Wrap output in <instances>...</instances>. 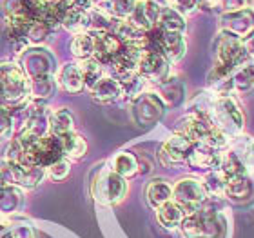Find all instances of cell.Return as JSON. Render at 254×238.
Returning a JSON list of instances; mask_svg holds the SVG:
<instances>
[{
    "label": "cell",
    "mask_w": 254,
    "mask_h": 238,
    "mask_svg": "<svg viewBox=\"0 0 254 238\" xmlns=\"http://www.w3.org/2000/svg\"><path fill=\"white\" fill-rule=\"evenodd\" d=\"M73 131H74V117L67 107H59V109L51 111V117H49V133L51 135L62 138Z\"/></svg>",
    "instance_id": "cb8c5ba5"
},
{
    "label": "cell",
    "mask_w": 254,
    "mask_h": 238,
    "mask_svg": "<svg viewBox=\"0 0 254 238\" xmlns=\"http://www.w3.org/2000/svg\"><path fill=\"white\" fill-rule=\"evenodd\" d=\"M167 5L173 7L175 11H178L182 16L194 15L196 11L200 9L198 7V0H167Z\"/></svg>",
    "instance_id": "7bdbcfd3"
},
{
    "label": "cell",
    "mask_w": 254,
    "mask_h": 238,
    "mask_svg": "<svg viewBox=\"0 0 254 238\" xmlns=\"http://www.w3.org/2000/svg\"><path fill=\"white\" fill-rule=\"evenodd\" d=\"M187 40L184 33H162V55L171 64L178 62L186 57Z\"/></svg>",
    "instance_id": "ffe728a7"
},
{
    "label": "cell",
    "mask_w": 254,
    "mask_h": 238,
    "mask_svg": "<svg viewBox=\"0 0 254 238\" xmlns=\"http://www.w3.org/2000/svg\"><path fill=\"white\" fill-rule=\"evenodd\" d=\"M220 29L240 38L242 42L254 35V7L225 11L220 15Z\"/></svg>",
    "instance_id": "ba28073f"
},
{
    "label": "cell",
    "mask_w": 254,
    "mask_h": 238,
    "mask_svg": "<svg viewBox=\"0 0 254 238\" xmlns=\"http://www.w3.org/2000/svg\"><path fill=\"white\" fill-rule=\"evenodd\" d=\"M145 198L149 206L158 209L165 202L173 200V185L164 178H154L145 185Z\"/></svg>",
    "instance_id": "44dd1931"
},
{
    "label": "cell",
    "mask_w": 254,
    "mask_h": 238,
    "mask_svg": "<svg viewBox=\"0 0 254 238\" xmlns=\"http://www.w3.org/2000/svg\"><path fill=\"white\" fill-rule=\"evenodd\" d=\"M0 137L11 138V109L0 104Z\"/></svg>",
    "instance_id": "ee69618b"
},
{
    "label": "cell",
    "mask_w": 254,
    "mask_h": 238,
    "mask_svg": "<svg viewBox=\"0 0 254 238\" xmlns=\"http://www.w3.org/2000/svg\"><path fill=\"white\" fill-rule=\"evenodd\" d=\"M53 35V29L44 22H33L27 29V42L33 46H42L49 37Z\"/></svg>",
    "instance_id": "74e56055"
},
{
    "label": "cell",
    "mask_w": 254,
    "mask_h": 238,
    "mask_svg": "<svg viewBox=\"0 0 254 238\" xmlns=\"http://www.w3.org/2000/svg\"><path fill=\"white\" fill-rule=\"evenodd\" d=\"M180 229L186 238H222L225 233V228H223L218 213L207 209V207H201L198 211L186 215Z\"/></svg>",
    "instance_id": "277c9868"
},
{
    "label": "cell",
    "mask_w": 254,
    "mask_h": 238,
    "mask_svg": "<svg viewBox=\"0 0 254 238\" xmlns=\"http://www.w3.org/2000/svg\"><path fill=\"white\" fill-rule=\"evenodd\" d=\"M156 27H160L165 33H186L187 22H186V16H182L178 11H175L169 5H165L164 9H162V13H160Z\"/></svg>",
    "instance_id": "f1b7e54d"
},
{
    "label": "cell",
    "mask_w": 254,
    "mask_h": 238,
    "mask_svg": "<svg viewBox=\"0 0 254 238\" xmlns=\"http://www.w3.org/2000/svg\"><path fill=\"white\" fill-rule=\"evenodd\" d=\"M69 173H71V160L69 159H62L51 164L49 167H46V176L53 182H62V180L67 178Z\"/></svg>",
    "instance_id": "ab89813d"
},
{
    "label": "cell",
    "mask_w": 254,
    "mask_h": 238,
    "mask_svg": "<svg viewBox=\"0 0 254 238\" xmlns=\"http://www.w3.org/2000/svg\"><path fill=\"white\" fill-rule=\"evenodd\" d=\"M222 13L225 11H236V9H245V7H253V0H220Z\"/></svg>",
    "instance_id": "f6af8a7d"
},
{
    "label": "cell",
    "mask_w": 254,
    "mask_h": 238,
    "mask_svg": "<svg viewBox=\"0 0 254 238\" xmlns=\"http://www.w3.org/2000/svg\"><path fill=\"white\" fill-rule=\"evenodd\" d=\"M165 5H167V0H138L136 7L127 20L142 31H151L158 24L160 13Z\"/></svg>",
    "instance_id": "7c38bea8"
},
{
    "label": "cell",
    "mask_w": 254,
    "mask_h": 238,
    "mask_svg": "<svg viewBox=\"0 0 254 238\" xmlns=\"http://www.w3.org/2000/svg\"><path fill=\"white\" fill-rule=\"evenodd\" d=\"M122 84V95L126 96V98H129V100H136L138 96L142 95V93H145L147 91V80L143 79V77H140V75H132L131 79L124 80V82H120Z\"/></svg>",
    "instance_id": "d590c367"
},
{
    "label": "cell",
    "mask_w": 254,
    "mask_h": 238,
    "mask_svg": "<svg viewBox=\"0 0 254 238\" xmlns=\"http://www.w3.org/2000/svg\"><path fill=\"white\" fill-rule=\"evenodd\" d=\"M22 9H24V0H0V16H2V20L22 16Z\"/></svg>",
    "instance_id": "60d3db41"
},
{
    "label": "cell",
    "mask_w": 254,
    "mask_h": 238,
    "mask_svg": "<svg viewBox=\"0 0 254 238\" xmlns=\"http://www.w3.org/2000/svg\"><path fill=\"white\" fill-rule=\"evenodd\" d=\"M109 167H111L117 175H120L122 178H132V176L140 173V162L132 153L129 151H118L115 157L109 162Z\"/></svg>",
    "instance_id": "603a6c76"
},
{
    "label": "cell",
    "mask_w": 254,
    "mask_h": 238,
    "mask_svg": "<svg viewBox=\"0 0 254 238\" xmlns=\"http://www.w3.org/2000/svg\"><path fill=\"white\" fill-rule=\"evenodd\" d=\"M62 159H65V157H64L62 138L55 137V135H51V133L40 138L37 144V148H35V151H33V164L40 165V167H44V169Z\"/></svg>",
    "instance_id": "4fadbf2b"
},
{
    "label": "cell",
    "mask_w": 254,
    "mask_h": 238,
    "mask_svg": "<svg viewBox=\"0 0 254 238\" xmlns=\"http://www.w3.org/2000/svg\"><path fill=\"white\" fill-rule=\"evenodd\" d=\"M220 159H222L220 151L209 148V146H203V144H194V148L187 159V164L190 167H198V169L214 171L220 167Z\"/></svg>",
    "instance_id": "ac0fdd59"
},
{
    "label": "cell",
    "mask_w": 254,
    "mask_h": 238,
    "mask_svg": "<svg viewBox=\"0 0 254 238\" xmlns=\"http://www.w3.org/2000/svg\"><path fill=\"white\" fill-rule=\"evenodd\" d=\"M156 218H158L162 228L178 229L182 226V222H184V218H186V211L175 200H169L156 209Z\"/></svg>",
    "instance_id": "7402d4cb"
},
{
    "label": "cell",
    "mask_w": 254,
    "mask_h": 238,
    "mask_svg": "<svg viewBox=\"0 0 254 238\" xmlns=\"http://www.w3.org/2000/svg\"><path fill=\"white\" fill-rule=\"evenodd\" d=\"M253 195V182L247 175H238L227 178L225 185V196L233 200H247Z\"/></svg>",
    "instance_id": "f546056e"
},
{
    "label": "cell",
    "mask_w": 254,
    "mask_h": 238,
    "mask_svg": "<svg viewBox=\"0 0 254 238\" xmlns=\"http://www.w3.org/2000/svg\"><path fill=\"white\" fill-rule=\"evenodd\" d=\"M124 44L113 31L95 33V59L106 68L113 59H117L122 51Z\"/></svg>",
    "instance_id": "e0dca14e"
},
{
    "label": "cell",
    "mask_w": 254,
    "mask_h": 238,
    "mask_svg": "<svg viewBox=\"0 0 254 238\" xmlns=\"http://www.w3.org/2000/svg\"><path fill=\"white\" fill-rule=\"evenodd\" d=\"M207 198H209V193L205 189V184L198 178L186 176V178H180L173 185V200L178 206H182L186 215H190V213L201 209L205 206Z\"/></svg>",
    "instance_id": "5b68a950"
},
{
    "label": "cell",
    "mask_w": 254,
    "mask_h": 238,
    "mask_svg": "<svg viewBox=\"0 0 254 238\" xmlns=\"http://www.w3.org/2000/svg\"><path fill=\"white\" fill-rule=\"evenodd\" d=\"M249 66H251V69H253V73H254V60H253V62L249 64Z\"/></svg>",
    "instance_id": "681fc988"
},
{
    "label": "cell",
    "mask_w": 254,
    "mask_h": 238,
    "mask_svg": "<svg viewBox=\"0 0 254 238\" xmlns=\"http://www.w3.org/2000/svg\"><path fill=\"white\" fill-rule=\"evenodd\" d=\"M158 95L162 96V100H164L165 104H169V106H176V104L184 98V85H182L176 79L169 77L164 84H160Z\"/></svg>",
    "instance_id": "e575fe53"
},
{
    "label": "cell",
    "mask_w": 254,
    "mask_h": 238,
    "mask_svg": "<svg viewBox=\"0 0 254 238\" xmlns=\"http://www.w3.org/2000/svg\"><path fill=\"white\" fill-rule=\"evenodd\" d=\"M218 5H220V0H198L200 9H214Z\"/></svg>",
    "instance_id": "7dc6e473"
},
{
    "label": "cell",
    "mask_w": 254,
    "mask_h": 238,
    "mask_svg": "<svg viewBox=\"0 0 254 238\" xmlns=\"http://www.w3.org/2000/svg\"><path fill=\"white\" fill-rule=\"evenodd\" d=\"M138 0H98L96 5L115 20H127L136 7Z\"/></svg>",
    "instance_id": "484cf974"
},
{
    "label": "cell",
    "mask_w": 254,
    "mask_h": 238,
    "mask_svg": "<svg viewBox=\"0 0 254 238\" xmlns=\"http://www.w3.org/2000/svg\"><path fill=\"white\" fill-rule=\"evenodd\" d=\"M69 51L74 59H78L80 62L95 57V33L85 31L73 35L71 44H69Z\"/></svg>",
    "instance_id": "d4e9b609"
},
{
    "label": "cell",
    "mask_w": 254,
    "mask_h": 238,
    "mask_svg": "<svg viewBox=\"0 0 254 238\" xmlns=\"http://www.w3.org/2000/svg\"><path fill=\"white\" fill-rule=\"evenodd\" d=\"M138 75L149 84H164L171 77V62L162 53H145L138 60Z\"/></svg>",
    "instance_id": "8fae6325"
},
{
    "label": "cell",
    "mask_w": 254,
    "mask_h": 238,
    "mask_svg": "<svg viewBox=\"0 0 254 238\" xmlns=\"http://www.w3.org/2000/svg\"><path fill=\"white\" fill-rule=\"evenodd\" d=\"M211 129H212V122L209 120V118L198 115V113H189V115H186L184 118L178 120V126H176V133L187 137L190 142H194V144L203 142Z\"/></svg>",
    "instance_id": "5bb4252c"
},
{
    "label": "cell",
    "mask_w": 254,
    "mask_h": 238,
    "mask_svg": "<svg viewBox=\"0 0 254 238\" xmlns=\"http://www.w3.org/2000/svg\"><path fill=\"white\" fill-rule=\"evenodd\" d=\"M9 167L11 182L22 189H35L40 182L46 178V169L40 165H29V164H16L7 165Z\"/></svg>",
    "instance_id": "2e32d148"
},
{
    "label": "cell",
    "mask_w": 254,
    "mask_h": 238,
    "mask_svg": "<svg viewBox=\"0 0 254 238\" xmlns=\"http://www.w3.org/2000/svg\"><path fill=\"white\" fill-rule=\"evenodd\" d=\"M55 80H57V85L69 95H78L85 89L80 66L74 62H65L64 66H60L55 73Z\"/></svg>",
    "instance_id": "9a60e30c"
},
{
    "label": "cell",
    "mask_w": 254,
    "mask_h": 238,
    "mask_svg": "<svg viewBox=\"0 0 254 238\" xmlns=\"http://www.w3.org/2000/svg\"><path fill=\"white\" fill-rule=\"evenodd\" d=\"M192 148H194V142H190L189 138L180 135V133H175L160 146V164L164 167H175V165L182 164V162H187Z\"/></svg>",
    "instance_id": "30bf717a"
},
{
    "label": "cell",
    "mask_w": 254,
    "mask_h": 238,
    "mask_svg": "<svg viewBox=\"0 0 254 238\" xmlns=\"http://www.w3.org/2000/svg\"><path fill=\"white\" fill-rule=\"evenodd\" d=\"M0 238H37L31 226H7L0 231Z\"/></svg>",
    "instance_id": "b9f144b4"
},
{
    "label": "cell",
    "mask_w": 254,
    "mask_h": 238,
    "mask_svg": "<svg viewBox=\"0 0 254 238\" xmlns=\"http://www.w3.org/2000/svg\"><path fill=\"white\" fill-rule=\"evenodd\" d=\"M87 20H89V31L91 33H107L115 29L117 20L109 16L104 9H100L98 5L91 7L87 11Z\"/></svg>",
    "instance_id": "1f68e13d"
},
{
    "label": "cell",
    "mask_w": 254,
    "mask_h": 238,
    "mask_svg": "<svg viewBox=\"0 0 254 238\" xmlns=\"http://www.w3.org/2000/svg\"><path fill=\"white\" fill-rule=\"evenodd\" d=\"M11 175H9V167L5 164L4 160L0 162V191H4L7 185H11Z\"/></svg>",
    "instance_id": "bcb514c9"
},
{
    "label": "cell",
    "mask_w": 254,
    "mask_h": 238,
    "mask_svg": "<svg viewBox=\"0 0 254 238\" xmlns=\"http://www.w3.org/2000/svg\"><path fill=\"white\" fill-rule=\"evenodd\" d=\"M22 69L26 71L27 79H40V77H49V75L57 73V64H55L53 55L42 46H33L27 48L20 57Z\"/></svg>",
    "instance_id": "52a82bcc"
},
{
    "label": "cell",
    "mask_w": 254,
    "mask_h": 238,
    "mask_svg": "<svg viewBox=\"0 0 254 238\" xmlns=\"http://www.w3.org/2000/svg\"><path fill=\"white\" fill-rule=\"evenodd\" d=\"M218 169L222 171L227 178H231V176H238V175H245L244 164H242V160L238 159V155H234V153H222L220 167H218Z\"/></svg>",
    "instance_id": "8d00e7d4"
},
{
    "label": "cell",
    "mask_w": 254,
    "mask_h": 238,
    "mask_svg": "<svg viewBox=\"0 0 254 238\" xmlns=\"http://www.w3.org/2000/svg\"><path fill=\"white\" fill-rule=\"evenodd\" d=\"M0 100L9 109L29 100V79L16 60L0 62Z\"/></svg>",
    "instance_id": "6da1fadb"
},
{
    "label": "cell",
    "mask_w": 254,
    "mask_h": 238,
    "mask_svg": "<svg viewBox=\"0 0 254 238\" xmlns=\"http://www.w3.org/2000/svg\"><path fill=\"white\" fill-rule=\"evenodd\" d=\"M251 153H253V157H254V146H253V149H251Z\"/></svg>",
    "instance_id": "f907efd6"
},
{
    "label": "cell",
    "mask_w": 254,
    "mask_h": 238,
    "mask_svg": "<svg viewBox=\"0 0 254 238\" xmlns=\"http://www.w3.org/2000/svg\"><path fill=\"white\" fill-rule=\"evenodd\" d=\"M24 202V189L11 184L4 191H0V215H13L20 209Z\"/></svg>",
    "instance_id": "83f0119b"
},
{
    "label": "cell",
    "mask_w": 254,
    "mask_h": 238,
    "mask_svg": "<svg viewBox=\"0 0 254 238\" xmlns=\"http://www.w3.org/2000/svg\"><path fill=\"white\" fill-rule=\"evenodd\" d=\"M132 113H134V120L140 126H153L165 113V102L162 96L154 91H145L138 96L136 100H132Z\"/></svg>",
    "instance_id": "9c48e42d"
},
{
    "label": "cell",
    "mask_w": 254,
    "mask_h": 238,
    "mask_svg": "<svg viewBox=\"0 0 254 238\" xmlns=\"http://www.w3.org/2000/svg\"><path fill=\"white\" fill-rule=\"evenodd\" d=\"M55 89H57L55 75L29 80V98H31V100L48 102L49 98L55 95Z\"/></svg>",
    "instance_id": "4316f807"
},
{
    "label": "cell",
    "mask_w": 254,
    "mask_h": 238,
    "mask_svg": "<svg viewBox=\"0 0 254 238\" xmlns=\"http://www.w3.org/2000/svg\"><path fill=\"white\" fill-rule=\"evenodd\" d=\"M244 48H245V51H247V55L254 59V35L247 38V40H244Z\"/></svg>",
    "instance_id": "c3c4849f"
},
{
    "label": "cell",
    "mask_w": 254,
    "mask_h": 238,
    "mask_svg": "<svg viewBox=\"0 0 254 238\" xmlns=\"http://www.w3.org/2000/svg\"><path fill=\"white\" fill-rule=\"evenodd\" d=\"M78 66H80V71H82V77H84L85 87H87L89 91L95 87V84L102 79V77H106V68H104L95 57H93V59H87V60H82Z\"/></svg>",
    "instance_id": "d6a6232c"
},
{
    "label": "cell",
    "mask_w": 254,
    "mask_h": 238,
    "mask_svg": "<svg viewBox=\"0 0 254 238\" xmlns=\"http://www.w3.org/2000/svg\"><path fill=\"white\" fill-rule=\"evenodd\" d=\"M91 98L98 104H111V102L122 98V84L117 79H113L109 75L102 77L95 84V87L89 91Z\"/></svg>",
    "instance_id": "d6986e66"
},
{
    "label": "cell",
    "mask_w": 254,
    "mask_h": 238,
    "mask_svg": "<svg viewBox=\"0 0 254 238\" xmlns=\"http://www.w3.org/2000/svg\"><path fill=\"white\" fill-rule=\"evenodd\" d=\"M201 117L209 118L212 126L222 129L227 137H236L244 131V111L233 95H218L211 106L201 113Z\"/></svg>",
    "instance_id": "7a4b0ae2"
},
{
    "label": "cell",
    "mask_w": 254,
    "mask_h": 238,
    "mask_svg": "<svg viewBox=\"0 0 254 238\" xmlns=\"http://www.w3.org/2000/svg\"><path fill=\"white\" fill-rule=\"evenodd\" d=\"M214 59L216 64H222V66H227V68H233L238 71L240 68H244L247 60L251 59L247 51L244 48V42L240 38L233 37V35H227V33L220 31L218 37L214 38Z\"/></svg>",
    "instance_id": "8992f818"
},
{
    "label": "cell",
    "mask_w": 254,
    "mask_h": 238,
    "mask_svg": "<svg viewBox=\"0 0 254 238\" xmlns=\"http://www.w3.org/2000/svg\"><path fill=\"white\" fill-rule=\"evenodd\" d=\"M24 146L20 144V140L16 137L9 138V142L5 146V151H4V162L7 165H16V164H22L24 162Z\"/></svg>",
    "instance_id": "f35d334b"
},
{
    "label": "cell",
    "mask_w": 254,
    "mask_h": 238,
    "mask_svg": "<svg viewBox=\"0 0 254 238\" xmlns=\"http://www.w3.org/2000/svg\"><path fill=\"white\" fill-rule=\"evenodd\" d=\"M62 146H64V157L69 160H80L84 159L87 153V142L82 135L76 131L69 133L65 137H62Z\"/></svg>",
    "instance_id": "4dcf8cb0"
},
{
    "label": "cell",
    "mask_w": 254,
    "mask_h": 238,
    "mask_svg": "<svg viewBox=\"0 0 254 238\" xmlns=\"http://www.w3.org/2000/svg\"><path fill=\"white\" fill-rule=\"evenodd\" d=\"M62 27L65 31L78 35V33L89 31V20H87V11L69 9L62 20Z\"/></svg>",
    "instance_id": "836d02e7"
},
{
    "label": "cell",
    "mask_w": 254,
    "mask_h": 238,
    "mask_svg": "<svg viewBox=\"0 0 254 238\" xmlns=\"http://www.w3.org/2000/svg\"><path fill=\"white\" fill-rule=\"evenodd\" d=\"M127 180L117 175L115 171L106 165L96 171L91 180V195L102 206H117L127 195Z\"/></svg>",
    "instance_id": "3957f363"
}]
</instances>
